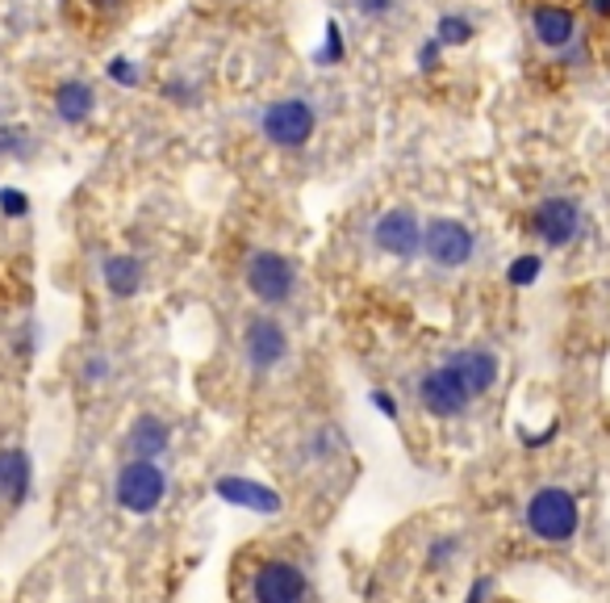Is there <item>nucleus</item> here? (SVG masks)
<instances>
[{"label": "nucleus", "instance_id": "obj_10", "mask_svg": "<svg viewBox=\"0 0 610 603\" xmlns=\"http://www.w3.org/2000/svg\"><path fill=\"white\" fill-rule=\"evenodd\" d=\"M310 582L297 562H264L251 578V603H306Z\"/></svg>", "mask_w": 610, "mask_h": 603}, {"label": "nucleus", "instance_id": "obj_25", "mask_svg": "<svg viewBox=\"0 0 610 603\" xmlns=\"http://www.w3.org/2000/svg\"><path fill=\"white\" fill-rule=\"evenodd\" d=\"M163 97H167V101H176V106H192L197 88H192L188 81H172V84H163Z\"/></svg>", "mask_w": 610, "mask_h": 603}, {"label": "nucleus", "instance_id": "obj_29", "mask_svg": "<svg viewBox=\"0 0 610 603\" xmlns=\"http://www.w3.org/2000/svg\"><path fill=\"white\" fill-rule=\"evenodd\" d=\"M494 595V578H477L473 587H469V595H464V603H485Z\"/></svg>", "mask_w": 610, "mask_h": 603}, {"label": "nucleus", "instance_id": "obj_11", "mask_svg": "<svg viewBox=\"0 0 610 603\" xmlns=\"http://www.w3.org/2000/svg\"><path fill=\"white\" fill-rule=\"evenodd\" d=\"M444 365L464 382V390H469L473 398H485V394L498 385V373H502V360H498L494 348H456Z\"/></svg>", "mask_w": 610, "mask_h": 603}, {"label": "nucleus", "instance_id": "obj_5", "mask_svg": "<svg viewBox=\"0 0 610 603\" xmlns=\"http://www.w3.org/2000/svg\"><path fill=\"white\" fill-rule=\"evenodd\" d=\"M289 328L272 315H247L242 319V360L251 373H272L289 360Z\"/></svg>", "mask_w": 610, "mask_h": 603}, {"label": "nucleus", "instance_id": "obj_7", "mask_svg": "<svg viewBox=\"0 0 610 603\" xmlns=\"http://www.w3.org/2000/svg\"><path fill=\"white\" fill-rule=\"evenodd\" d=\"M372 247L389 260H414L423 251V219L406 206H394L372 222Z\"/></svg>", "mask_w": 610, "mask_h": 603}, {"label": "nucleus", "instance_id": "obj_14", "mask_svg": "<svg viewBox=\"0 0 610 603\" xmlns=\"http://www.w3.org/2000/svg\"><path fill=\"white\" fill-rule=\"evenodd\" d=\"M167 448H172V428L163 423L160 415H138L130 423V457L160 462Z\"/></svg>", "mask_w": 610, "mask_h": 603}, {"label": "nucleus", "instance_id": "obj_4", "mask_svg": "<svg viewBox=\"0 0 610 603\" xmlns=\"http://www.w3.org/2000/svg\"><path fill=\"white\" fill-rule=\"evenodd\" d=\"M167 494V473L160 469V462H142L130 457L126 466L117 469V482H113V499L122 512L130 516H151Z\"/></svg>", "mask_w": 610, "mask_h": 603}, {"label": "nucleus", "instance_id": "obj_27", "mask_svg": "<svg viewBox=\"0 0 610 603\" xmlns=\"http://www.w3.org/2000/svg\"><path fill=\"white\" fill-rule=\"evenodd\" d=\"M356 9H360V17L376 22V17H389L394 13V0H356Z\"/></svg>", "mask_w": 610, "mask_h": 603}, {"label": "nucleus", "instance_id": "obj_2", "mask_svg": "<svg viewBox=\"0 0 610 603\" xmlns=\"http://www.w3.org/2000/svg\"><path fill=\"white\" fill-rule=\"evenodd\" d=\"M242 281H247L251 298L260 302V306H285L297 294V264H292L285 251L260 247V251L247 256Z\"/></svg>", "mask_w": 610, "mask_h": 603}, {"label": "nucleus", "instance_id": "obj_19", "mask_svg": "<svg viewBox=\"0 0 610 603\" xmlns=\"http://www.w3.org/2000/svg\"><path fill=\"white\" fill-rule=\"evenodd\" d=\"M539 273H544V260H539V256H519V260L506 269V281H510L514 290H527V285L539 281Z\"/></svg>", "mask_w": 610, "mask_h": 603}, {"label": "nucleus", "instance_id": "obj_31", "mask_svg": "<svg viewBox=\"0 0 610 603\" xmlns=\"http://www.w3.org/2000/svg\"><path fill=\"white\" fill-rule=\"evenodd\" d=\"M589 9H594L598 17H610V0H589Z\"/></svg>", "mask_w": 610, "mask_h": 603}, {"label": "nucleus", "instance_id": "obj_15", "mask_svg": "<svg viewBox=\"0 0 610 603\" xmlns=\"http://www.w3.org/2000/svg\"><path fill=\"white\" fill-rule=\"evenodd\" d=\"M97 110V93H92V84L84 81H63L54 88V113H59V122L63 126H84L88 118Z\"/></svg>", "mask_w": 610, "mask_h": 603}, {"label": "nucleus", "instance_id": "obj_22", "mask_svg": "<svg viewBox=\"0 0 610 603\" xmlns=\"http://www.w3.org/2000/svg\"><path fill=\"white\" fill-rule=\"evenodd\" d=\"M0 210H4L9 219H26V214H29V197L22 189H4V193H0Z\"/></svg>", "mask_w": 610, "mask_h": 603}, {"label": "nucleus", "instance_id": "obj_23", "mask_svg": "<svg viewBox=\"0 0 610 603\" xmlns=\"http://www.w3.org/2000/svg\"><path fill=\"white\" fill-rule=\"evenodd\" d=\"M109 81H117L122 88H134V84H138V72H134L130 59H109Z\"/></svg>", "mask_w": 610, "mask_h": 603}, {"label": "nucleus", "instance_id": "obj_8", "mask_svg": "<svg viewBox=\"0 0 610 603\" xmlns=\"http://www.w3.org/2000/svg\"><path fill=\"white\" fill-rule=\"evenodd\" d=\"M477 398L464 390V382L451 373L448 365H435L419 378V407H423L431 419H460L469 415Z\"/></svg>", "mask_w": 610, "mask_h": 603}, {"label": "nucleus", "instance_id": "obj_13", "mask_svg": "<svg viewBox=\"0 0 610 603\" xmlns=\"http://www.w3.org/2000/svg\"><path fill=\"white\" fill-rule=\"evenodd\" d=\"M213 491L222 503H231V507H242V512H256V516H281V507H285V499L276 491H267L264 482H251V478H239V473H226V478H217L213 482Z\"/></svg>", "mask_w": 610, "mask_h": 603}, {"label": "nucleus", "instance_id": "obj_9", "mask_svg": "<svg viewBox=\"0 0 610 603\" xmlns=\"http://www.w3.org/2000/svg\"><path fill=\"white\" fill-rule=\"evenodd\" d=\"M531 235L548 247V251L569 247L582 235V206L573 197H548V201H539L535 214H531Z\"/></svg>", "mask_w": 610, "mask_h": 603}, {"label": "nucleus", "instance_id": "obj_16", "mask_svg": "<svg viewBox=\"0 0 610 603\" xmlns=\"http://www.w3.org/2000/svg\"><path fill=\"white\" fill-rule=\"evenodd\" d=\"M101 276H105V290L113 294V298L130 302L134 294L142 290V276H147V269H142V260H138V256H109Z\"/></svg>", "mask_w": 610, "mask_h": 603}, {"label": "nucleus", "instance_id": "obj_20", "mask_svg": "<svg viewBox=\"0 0 610 603\" xmlns=\"http://www.w3.org/2000/svg\"><path fill=\"white\" fill-rule=\"evenodd\" d=\"M456 553H460V537H435L431 549H426V570H431V575L444 570L448 562H456Z\"/></svg>", "mask_w": 610, "mask_h": 603}, {"label": "nucleus", "instance_id": "obj_1", "mask_svg": "<svg viewBox=\"0 0 610 603\" xmlns=\"http://www.w3.org/2000/svg\"><path fill=\"white\" fill-rule=\"evenodd\" d=\"M527 532L544 545H564L577 537L582 528V507H577V494L564 491V487H539L527 499Z\"/></svg>", "mask_w": 610, "mask_h": 603}, {"label": "nucleus", "instance_id": "obj_3", "mask_svg": "<svg viewBox=\"0 0 610 603\" xmlns=\"http://www.w3.org/2000/svg\"><path fill=\"white\" fill-rule=\"evenodd\" d=\"M260 131H264V138L272 147L301 151L314 138V131H319V113H314V106L306 97H281V101H272L260 113Z\"/></svg>", "mask_w": 610, "mask_h": 603}, {"label": "nucleus", "instance_id": "obj_21", "mask_svg": "<svg viewBox=\"0 0 610 603\" xmlns=\"http://www.w3.org/2000/svg\"><path fill=\"white\" fill-rule=\"evenodd\" d=\"M347 56V47H344V29L335 26V22H331V26H326V47H322L319 56V63H339V59Z\"/></svg>", "mask_w": 610, "mask_h": 603}, {"label": "nucleus", "instance_id": "obj_28", "mask_svg": "<svg viewBox=\"0 0 610 603\" xmlns=\"http://www.w3.org/2000/svg\"><path fill=\"white\" fill-rule=\"evenodd\" d=\"M557 432H560L557 419H552L544 432H523V448H544V444H552V440H557Z\"/></svg>", "mask_w": 610, "mask_h": 603}, {"label": "nucleus", "instance_id": "obj_26", "mask_svg": "<svg viewBox=\"0 0 610 603\" xmlns=\"http://www.w3.org/2000/svg\"><path fill=\"white\" fill-rule=\"evenodd\" d=\"M439 59H444V47H439L435 38H426L423 47H419V67H423V72H435V67H439Z\"/></svg>", "mask_w": 610, "mask_h": 603}, {"label": "nucleus", "instance_id": "obj_18", "mask_svg": "<svg viewBox=\"0 0 610 603\" xmlns=\"http://www.w3.org/2000/svg\"><path fill=\"white\" fill-rule=\"evenodd\" d=\"M473 17H464V13H444L439 17V26H435V42L448 51V47H464V42H473Z\"/></svg>", "mask_w": 610, "mask_h": 603}, {"label": "nucleus", "instance_id": "obj_24", "mask_svg": "<svg viewBox=\"0 0 610 603\" xmlns=\"http://www.w3.org/2000/svg\"><path fill=\"white\" fill-rule=\"evenodd\" d=\"M369 403H372V407H376V411H381V415H385V419H394V423H398V419H401L398 403H394V394H389V390H372V394H369Z\"/></svg>", "mask_w": 610, "mask_h": 603}, {"label": "nucleus", "instance_id": "obj_12", "mask_svg": "<svg viewBox=\"0 0 610 603\" xmlns=\"http://www.w3.org/2000/svg\"><path fill=\"white\" fill-rule=\"evenodd\" d=\"M531 34L548 51H569L582 38V26H577L573 9H564V4H535L531 9Z\"/></svg>", "mask_w": 610, "mask_h": 603}, {"label": "nucleus", "instance_id": "obj_17", "mask_svg": "<svg viewBox=\"0 0 610 603\" xmlns=\"http://www.w3.org/2000/svg\"><path fill=\"white\" fill-rule=\"evenodd\" d=\"M29 457L22 453V448H4L0 453V494L17 507V503H26L29 494Z\"/></svg>", "mask_w": 610, "mask_h": 603}, {"label": "nucleus", "instance_id": "obj_6", "mask_svg": "<svg viewBox=\"0 0 610 603\" xmlns=\"http://www.w3.org/2000/svg\"><path fill=\"white\" fill-rule=\"evenodd\" d=\"M477 251V235L473 226L460 219H431L423 222V256L435 269H464Z\"/></svg>", "mask_w": 610, "mask_h": 603}, {"label": "nucleus", "instance_id": "obj_30", "mask_svg": "<svg viewBox=\"0 0 610 603\" xmlns=\"http://www.w3.org/2000/svg\"><path fill=\"white\" fill-rule=\"evenodd\" d=\"M105 373H109V360L105 357H92L88 365H84V378H88V382H101Z\"/></svg>", "mask_w": 610, "mask_h": 603}]
</instances>
